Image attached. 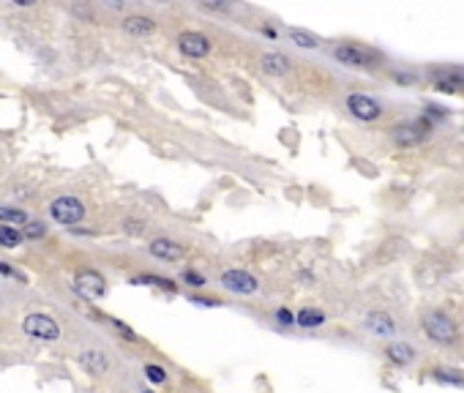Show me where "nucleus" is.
<instances>
[{
    "label": "nucleus",
    "mask_w": 464,
    "mask_h": 393,
    "mask_svg": "<svg viewBox=\"0 0 464 393\" xmlns=\"http://www.w3.org/2000/svg\"><path fill=\"white\" fill-rule=\"evenodd\" d=\"M50 216L63 227H74V224H80L85 219V205L77 196H58L50 205Z\"/></svg>",
    "instance_id": "nucleus-1"
},
{
    "label": "nucleus",
    "mask_w": 464,
    "mask_h": 393,
    "mask_svg": "<svg viewBox=\"0 0 464 393\" xmlns=\"http://www.w3.org/2000/svg\"><path fill=\"white\" fill-rule=\"evenodd\" d=\"M334 58L339 63L350 66V68H374L377 61H380L377 52H371L366 47H358V44H339L334 49Z\"/></svg>",
    "instance_id": "nucleus-2"
},
{
    "label": "nucleus",
    "mask_w": 464,
    "mask_h": 393,
    "mask_svg": "<svg viewBox=\"0 0 464 393\" xmlns=\"http://www.w3.org/2000/svg\"><path fill=\"white\" fill-rule=\"evenodd\" d=\"M22 330L33 339H41V341H55L61 336V325L47 314H28L22 320Z\"/></svg>",
    "instance_id": "nucleus-3"
},
{
    "label": "nucleus",
    "mask_w": 464,
    "mask_h": 393,
    "mask_svg": "<svg viewBox=\"0 0 464 393\" xmlns=\"http://www.w3.org/2000/svg\"><path fill=\"white\" fill-rule=\"evenodd\" d=\"M221 287L232 295H254L260 290V282L248 270L235 268V270H224L221 273Z\"/></svg>",
    "instance_id": "nucleus-4"
},
{
    "label": "nucleus",
    "mask_w": 464,
    "mask_h": 393,
    "mask_svg": "<svg viewBox=\"0 0 464 393\" xmlns=\"http://www.w3.org/2000/svg\"><path fill=\"white\" fill-rule=\"evenodd\" d=\"M424 330H426L429 339L440 341V344H448V341L456 339V328L451 323V317H445L442 311H429L424 317Z\"/></svg>",
    "instance_id": "nucleus-5"
},
{
    "label": "nucleus",
    "mask_w": 464,
    "mask_h": 393,
    "mask_svg": "<svg viewBox=\"0 0 464 393\" xmlns=\"http://www.w3.org/2000/svg\"><path fill=\"white\" fill-rule=\"evenodd\" d=\"M74 290L80 295H85L88 300H96V298H104L107 295V282L101 273L96 270H80L74 276Z\"/></svg>",
    "instance_id": "nucleus-6"
},
{
    "label": "nucleus",
    "mask_w": 464,
    "mask_h": 393,
    "mask_svg": "<svg viewBox=\"0 0 464 393\" xmlns=\"http://www.w3.org/2000/svg\"><path fill=\"white\" fill-rule=\"evenodd\" d=\"M178 49L184 52L186 58L200 61V58H205L211 52V38L200 31H186L178 36Z\"/></svg>",
    "instance_id": "nucleus-7"
},
{
    "label": "nucleus",
    "mask_w": 464,
    "mask_h": 393,
    "mask_svg": "<svg viewBox=\"0 0 464 393\" xmlns=\"http://www.w3.org/2000/svg\"><path fill=\"white\" fill-rule=\"evenodd\" d=\"M429 123L426 121H412V123H404V126H396V129L391 131V137L404 145V148H410V145H418V142H424L426 137H429Z\"/></svg>",
    "instance_id": "nucleus-8"
},
{
    "label": "nucleus",
    "mask_w": 464,
    "mask_h": 393,
    "mask_svg": "<svg viewBox=\"0 0 464 393\" xmlns=\"http://www.w3.org/2000/svg\"><path fill=\"white\" fill-rule=\"evenodd\" d=\"M347 109H350L358 121H377V118L382 115L380 104H377L371 96H364V93H352V96H347Z\"/></svg>",
    "instance_id": "nucleus-9"
},
{
    "label": "nucleus",
    "mask_w": 464,
    "mask_h": 393,
    "mask_svg": "<svg viewBox=\"0 0 464 393\" xmlns=\"http://www.w3.org/2000/svg\"><path fill=\"white\" fill-rule=\"evenodd\" d=\"M432 82L442 93H459L464 91V71L459 68H437L432 71Z\"/></svg>",
    "instance_id": "nucleus-10"
},
{
    "label": "nucleus",
    "mask_w": 464,
    "mask_h": 393,
    "mask_svg": "<svg viewBox=\"0 0 464 393\" xmlns=\"http://www.w3.org/2000/svg\"><path fill=\"white\" fill-rule=\"evenodd\" d=\"M151 254H154L156 260L175 262L184 257V246L175 243V240H170V238H156L154 243H151Z\"/></svg>",
    "instance_id": "nucleus-11"
},
{
    "label": "nucleus",
    "mask_w": 464,
    "mask_h": 393,
    "mask_svg": "<svg viewBox=\"0 0 464 393\" xmlns=\"http://www.w3.org/2000/svg\"><path fill=\"white\" fill-rule=\"evenodd\" d=\"M77 360H80V366H82L88 374H96V377L110 369V358H107L101 350H82Z\"/></svg>",
    "instance_id": "nucleus-12"
},
{
    "label": "nucleus",
    "mask_w": 464,
    "mask_h": 393,
    "mask_svg": "<svg viewBox=\"0 0 464 393\" xmlns=\"http://www.w3.org/2000/svg\"><path fill=\"white\" fill-rule=\"evenodd\" d=\"M124 31L134 38H145V36H154L156 22L151 17H142V14H134V17H126L124 20Z\"/></svg>",
    "instance_id": "nucleus-13"
},
{
    "label": "nucleus",
    "mask_w": 464,
    "mask_h": 393,
    "mask_svg": "<svg viewBox=\"0 0 464 393\" xmlns=\"http://www.w3.org/2000/svg\"><path fill=\"white\" fill-rule=\"evenodd\" d=\"M260 66L268 77H284L290 71V58L281 55V52H268V55L260 58Z\"/></svg>",
    "instance_id": "nucleus-14"
},
{
    "label": "nucleus",
    "mask_w": 464,
    "mask_h": 393,
    "mask_svg": "<svg viewBox=\"0 0 464 393\" xmlns=\"http://www.w3.org/2000/svg\"><path fill=\"white\" fill-rule=\"evenodd\" d=\"M366 328H369L371 333H377V336H391L396 330V323L385 311H371L369 317H366Z\"/></svg>",
    "instance_id": "nucleus-15"
},
{
    "label": "nucleus",
    "mask_w": 464,
    "mask_h": 393,
    "mask_svg": "<svg viewBox=\"0 0 464 393\" xmlns=\"http://www.w3.org/2000/svg\"><path fill=\"white\" fill-rule=\"evenodd\" d=\"M287 36H290V41H292L295 47H301V49H317V47H320V38H317L314 33H309V31L290 28V31H287Z\"/></svg>",
    "instance_id": "nucleus-16"
},
{
    "label": "nucleus",
    "mask_w": 464,
    "mask_h": 393,
    "mask_svg": "<svg viewBox=\"0 0 464 393\" xmlns=\"http://www.w3.org/2000/svg\"><path fill=\"white\" fill-rule=\"evenodd\" d=\"M0 224H6V227H11V224H28V213L20 210V208L0 205Z\"/></svg>",
    "instance_id": "nucleus-17"
},
{
    "label": "nucleus",
    "mask_w": 464,
    "mask_h": 393,
    "mask_svg": "<svg viewBox=\"0 0 464 393\" xmlns=\"http://www.w3.org/2000/svg\"><path fill=\"white\" fill-rule=\"evenodd\" d=\"M295 323L301 328H317L325 323V314L317 311V309H301V311L295 314Z\"/></svg>",
    "instance_id": "nucleus-18"
},
{
    "label": "nucleus",
    "mask_w": 464,
    "mask_h": 393,
    "mask_svg": "<svg viewBox=\"0 0 464 393\" xmlns=\"http://www.w3.org/2000/svg\"><path fill=\"white\" fill-rule=\"evenodd\" d=\"M20 243H22V232H17L14 227L0 224V246H6V249H17Z\"/></svg>",
    "instance_id": "nucleus-19"
},
{
    "label": "nucleus",
    "mask_w": 464,
    "mask_h": 393,
    "mask_svg": "<svg viewBox=\"0 0 464 393\" xmlns=\"http://www.w3.org/2000/svg\"><path fill=\"white\" fill-rule=\"evenodd\" d=\"M385 353H388V358L394 360V363H410L412 355H415L412 347H407V344H391Z\"/></svg>",
    "instance_id": "nucleus-20"
},
{
    "label": "nucleus",
    "mask_w": 464,
    "mask_h": 393,
    "mask_svg": "<svg viewBox=\"0 0 464 393\" xmlns=\"http://www.w3.org/2000/svg\"><path fill=\"white\" fill-rule=\"evenodd\" d=\"M131 284H151V287H164L170 293L178 290V284H172L170 279H161V276H140V279H131Z\"/></svg>",
    "instance_id": "nucleus-21"
},
{
    "label": "nucleus",
    "mask_w": 464,
    "mask_h": 393,
    "mask_svg": "<svg viewBox=\"0 0 464 393\" xmlns=\"http://www.w3.org/2000/svg\"><path fill=\"white\" fill-rule=\"evenodd\" d=\"M44 235H47V224H41V222H31V219H28L25 232H22V240H38V238H44Z\"/></svg>",
    "instance_id": "nucleus-22"
},
{
    "label": "nucleus",
    "mask_w": 464,
    "mask_h": 393,
    "mask_svg": "<svg viewBox=\"0 0 464 393\" xmlns=\"http://www.w3.org/2000/svg\"><path fill=\"white\" fill-rule=\"evenodd\" d=\"M145 377H148L154 385H164V383H167V371H164V366H158V363H148V366H145Z\"/></svg>",
    "instance_id": "nucleus-23"
},
{
    "label": "nucleus",
    "mask_w": 464,
    "mask_h": 393,
    "mask_svg": "<svg viewBox=\"0 0 464 393\" xmlns=\"http://www.w3.org/2000/svg\"><path fill=\"white\" fill-rule=\"evenodd\" d=\"M184 284L188 287H205V276L197 270H184Z\"/></svg>",
    "instance_id": "nucleus-24"
},
{
    "label": "nucleus",
    "mask_w": 464,
    "mask_h": 393,
    "mask_svg": "<svg viewBox=\"0 0 464 393\" xmlns=\"http://www.w3.org/2000/svg\"><path fill=\"white\" fill-rule=\"evenodd\" d=\"M112 328H115V330H118L124 339H128V341H137V333H134V330H131L128 325H124L121 320H112Z\"/></svg>",
    "instance_id": "nucleus-25"
},
{
    "label": "nucleus",
    "mask_w": 464,
    "mask_h": 393,
    "mask_svg": "<svg viewBox=\"0 0 464 393\" xmlns=\"http://www.w3.org/2000/svg\"><path fill=\"white\" fill-rule=\"evenodd\" d=\"M276 320H278V325H284V328H290L292 323H295L292 311H287V309H278V311H276Z\"/></svg>",
    "instance_id": "nucleus-26"
},
{
    "label": "nucleus",
    "mask_w": 464,
    "mask_h": 393,
    "mask_svg": "<svg viewBox=\"0 0 464 393\" xmlns=\"http://www.w3.org/2000/svg\"><path fill=\"white\" fill-rule=\"evenodd\" d=\"M124 227H126V232H128V235H142L145 224H142V222H134V219H126Z\"/></svg>",
    "instance_id": "nucleus-27"
},
{
    "label": "nucleus",
    "mask_w": 464,
    "mask_h": 393,
    "mask_svg": "<svg viewBox=\"0 0 464 393\" xmlns=\"http://www.w3.org/2000/svg\"><path fill=\"white\" fill-rule=\"evenodd\" d=\"M437 380H445V383H454V385H464V377L459 374H445V371H434Z\"/></svg>",
    "instance_id": "nucleus-28"
},
{
    "label": "nucleus",
    "mask_w": 464,
    "mask_h": 393,
    "mask_svg": "<svg viewBox=\"0 0 464 393\" xmlns=\"http://www.w3.org/2000/svg\"><path fill=\"white\" fill-rule=\"evenodd\" d=\"M194 306H205V309H214V306H218L216 300H211V298H188Z\"/></svg>",
    "instance_id": "nucleus-29"
},
{
    "label": "nucleus",
    "mask_w": 464,
    "mask_h": 393,
    "mask_svg": "<svg viewBox=\"0 0 464 393\" xmlns=\"http://www.w3.org/2000/svg\"><path fill=\"white\" fill-rule=\"evenodd\" d=\"M200 8H208V11H227L230 6H227V3H200Z\"/></svg>",
    "instance_id": "nucleus-30"
},
{
    "label": "nucleus",
    "mask_w": 464,
    "mask_h": 393,
    "mask_svg": "<svg viewBox=\"0 0 464 393\" xmlns=\"http://www.w3.org/2000/svg\"><path fill=\"white\" fill-rule=\"evenodd\" d=\"M0 273L3 276H14V279H22V273H17L11 265H6V262H0Z\"/></svg>",
    "instance_id": "nucleus-31"
},
{
    "label": "nucleus",
    "mask_w": 464,
    "mask_h": 393,
    "mask_svg": "<svg viewBox=\"0 0 464 393\" xmlns=\"http://www.w3.org/2000/svg\"><path fill=\"white\" fill-rule=\"evenodd\" d=\"M262 33H265V36H268V38H276V31H274V28H271V25H265V28H262Z\"/></svg>",
    "instance_id": "nucleus-32"
}]
</instances>
